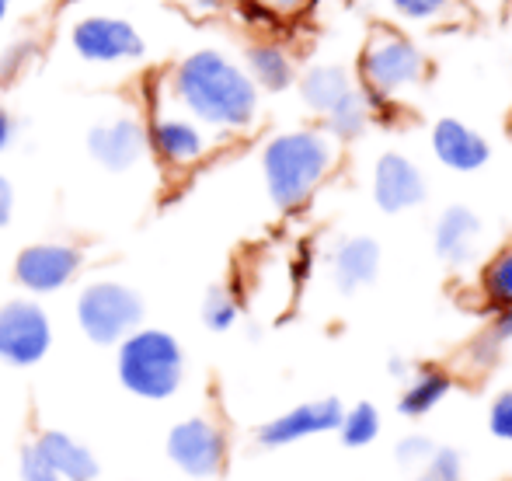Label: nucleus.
I'll list each match as a JSON object with an SVG mask.
<instances>
[{"instance_id":"obj_21","label":"nucleus","mask_w":512,"mask_h":481,"mask_svg":"<svg viewBox=\"0 0 512 481\" xmlns=\"http://www.w3.org/2000/svg\"><path fill=\"white\" fill-rule=\"evenodd\" d=\"M338 433H342V440L349 443V447H366V443H373L380 433V412L363 401V405H356L352 412L342 415Z\"/></svg>"},{"instance_id":"obj_13","label":"nucleus","mask_w":512,"mask_h":481,"mask_svg":"<svg viewBox=\"0 0 512 481\" xmlns=\"http://www.w3.org/2000/svg\"><path fill=\"white\" fill-rule=\"evenodd\" d=\"M432 150L453 171H478L488 161V143L471 126L457 119H443L432 129Z\"/></svg>"},{"instance_id":"obj_29","label":"nucleus","mask_w":512,"mask_h":481,"mask_svg":"<svg viewBox=\"0 0 512 481\" xmlns=\"http://www.w3.org/2000/svg\"><path fill=\"white\" fill-rule=\"evenodd\" d=\"M446 4H450V0H394V7H398L405 18H432V14H439Z\"/></svg>"},{"instance_id":"obj_12","label":"nucleus","mask_w":512,"mask_h":481,"mask_svg":"<svg viewBox=\"0 0 512 481\" xmlns=\"http://www.w3.org/2000/svg\"><path fill=\"white\" fill-rule=\"evenodd\" d=\"M143 126L136 119H115L105 126H95L88 133V150L98 164L108 171H126L140 161L143 154Z\"/></svg>"},{"instance_id":"obj_28","label":"nucleus","mask_w":512,"mask_h":481,"mask_svg":"<svg viewBox=\"0 0 512 481\" xmlns=\"http://www.w3.org/2000/svg\"><path fill=\"white\" fill-rule=\"evenodd\" d=\"M432 443L425 436H408V440L398 443V461L401 464H418V461H429L432 457Z\"/></svg>"},{"instance_id":"obj_7","label":"nucleus","mask_w":512,"mask_h":481,"mask_svg":"<svg viewBox=\"0 0 512 481\" xmlns=\"http://www.w3.org/2000/svg\"><path fill=\"white\" fill-rule=\"evenodd\" d=\"M168 457L189 478H216L227 457V440L209 419H185L168 433Z\"/></svg>"},{"instance_id":"obj_24","label":"nucleus","mask_w":512,"mask_h":481,"mask_svg":"<svg viewBox=\"0 0 512 481\" xmlns=\"http://www.w3.org/2000/svg\"><path fill=\"white\" fill-rule=\"evenodd\" d=\"M203 321L209 332H227V328H234L237 321V304L234 297H230L227 290H209L206 293V304H203Z\"/></svg>"},{"instance_id":"obj_9","label":"nucleus","mask_w":512,"mask_h":481,"mask_svg":"<svg viewBox=\"0 0 512 481\" xmlns=\"http://www.w3.org/2000/svg\"><path fill=\"white\" fill-rule=\"evenodd\" d=\"M74 49L84 60L95 63L136 60V56H143V39L129 21L95 14V18H84L74 25Z\"/></svg>"},{"instance_id":"obj_31","label":"nucleus","mask_w":512,"mask_h":481,"mask_svg":"<svg viewBox=\"0 0 512 481\" xmlns=\"http://www.w3.org/2000/svg\"><path fill=\"white\" fill-rule=\"evenodd\" d=\"M11 213H14V189L4 175H0V227L11 224Z\"/></svg>"},{"instance_id":"obj_1","label":"nucleus","mask_w":512,"mask_h":481,"mask_svg":"<svg viewBox=\"0 0 512 481\" xmlns=\"http://www.w3.org/2000/svg\"><path fill=\"white\" fill-rule=\"evenodd\" d=\"M175 95L192 116L227 129L248 126L258 109L255 81L241 67H234L227 56L213 53V49L192 53L178 67Z\"/></svg>"},{"instance_id":"obj_20","label":"nucleus","mask_w":512,"mask_h":481,"mask_svg":"<svg viewBox=\"0 0 512 481\" xmlns=\"http://www.w3.org/2000/svg\"><path fill=\"white\" fill-rule=\"evenodd\" d=\"M248 63H251V74H255V81L262 84V88H269V91L290 88L293 67H290V60H286L283 49H276V46H255L248 53Z\"/></svg>"},{"instance_id":"obj_16","label":"nucleus","mask_w":512,"mask_h":481,"mask_svg":"<svg viewBox=\"0 0 512 481\" xmlns=\"http://www.w3.org/2000/svg\"><path fill=\"white\" fill-rule=\"evenodd\" d=\"M478 217L464 206H450L436 227V251L446 262H467L478 241Z\"/></svg>"},{"instance_id":"obj_10","label":"nucleus","mask_w":512,"mask_h":481,"mask_svg":"<svg viewBox=\"0 0 512 481\" xmlns=\"http://www.w3.org/2000/svg\"><path fill=\"white\" fill-rule=\"evenodd\" d=\"M342 401L338 398H321V401H307V405H297L290 412L276 415L272 422H265L258 429V443L262 447H286V443L307 440V436L317 433H335L342 426Z\"/></svg>"},{"instance_id":"obj_23","label":"nucleus","mask_w":512,"mask_h":481,"mask_svg":"<svg viewBox=\"0 0 512 481\" xmlns=\"http://www.w3.org/2000/svg\"><path fill=\"white\" fill-rule=\"evenodd\" d=\"M485 293L502 307V311H512V248L502 251V255L485 269Z\"/></svg>"},{"instance_id":"obj_33","label":"nucleus","mask_w":512,"mask_h":481,"mask_svg":"<svg viewBox=\"0 0 512 481\" xmlns=\"http://www.w3.org/2000/svg\"><path fill=\"white\" fill-rule=\"evenodd\" d=\"M255 4L269 7V11H297L304 0H255Z\"/></svg>"},{"instance_id":"obj_6","label":"nucleus","mask_w":512,"mask_h":481,"mask_svg":"<svg viewBox=\"0 0 512 481\" xmlns=\"http://www.w3.org/2000/svg\"><path fill=\"white\" fill-rule=\"evenodd\" d=\"M53 346V325L32 300L0 307V360L7 366H35Z\"/></svg>"},{"instance_id":"obj_36","label":"nucleus","mask_w":512,"mask_h":481,"mask_svg":"<svg viewBox=\"0 0 512 481\" xmlns=\"http://www.w3.org/2000/svg\"><path fill=\"white\" fill-rule=\"evenodd\" d=\"M415 481H432V478H429V475H422V478H415Z\"/></svg>"},{"instance_id":"obj_15","label":"nucleus","mask_w":512,"mask_h":481,"mask_svg":"<svg viewBox=\"0 0 512 481\" xmlns=\"http://www.w3.org/2000/svg\"><path fill=\"white\" fill-rule=\"evenodd\" d=\"M147 143L168 164H189L206 150L203 133L185 119H157L147 133Z\"/></svg>"},{"instance_id":"obj_34","label":"nucleus","mask_w":512,"mask_h":481,"mask_svg":"<svg viewBox=\"0 0 512 481\" xmlns=\"http://www.w3.org/2000/svg\"><path fill=\"white\" fill-rule=\"evenodd\" d=\"M196 4H199V7H216L220 0H196Z\"/></svg>"},{"instance_id":"obj_27","label":"nucleus","mask_w":512,"mask_h":481,"mask_svg":"<svg viewBox=\"0 0 512 481\" xmlns=\"http://www.w3.org/2000/svg\"><path fill=\"white\" fill-rule=\"evenodd\" d=\"M488 429H492L499 440L512 443V391L495 398L492 412H488Z\"/></svg>"},{"instance_id":"obj_18","label":"nucleus","mask_w":512,"mask_h":481,"mask_svg":"<svg viewBox=\"0 0 512 481\" xmlns=\"http://www.w3.org/2000/svg\"><path fill=\"white\" fill-rule=\"evenodd\" d=\"M300 91H304V98H307L310 109L331 112L338 102H342L345 95H349L352 88H349V77H345L342 67H314L304 77Z\"/></svg>"},{"instance_id":"obj_32","label":"nucleus","mask_w":512,"mask_h":481,"mask_svg":"<svg viewBox=\"0 0 512 481\" xmlns=\"http://www.w3.org/2000/svg\"><path fill=\"white\" fill-rule=\"evenodd\" d=\"M11 133H14V122L4 109H0V154H4L7 143H11Z\"/></svg>"},{"instance_id":"obj_30","label":"nucleus","mask_w":512,"mask_h":481,"mask_svg":"<svg viewBox=\"0 0 512 481\" xmlns=\"http://www.w3.org/2000/svg\"><path fill=\"white\" fill-rule=\"evenodd\" d=\"M485 339H488V346H492V349L506 346V342L512 339V311H502L499 314V321H495V328L485 335Z\"/></svg>"},{"instance_id":"obj_35","label":"nucleus","mask_w":512,"mask_h":481,"mask_svg":"<svg viewBox=\"0 0 512 481\" xmlns=\"http://www.w3.org/2000/svg\"><path fill=\"white\" fill-rule=\"evenodd\" d=\"M7 4H11V0H0V18L7 14Z\"/></svg>"},{"instance_id":"obj_25","label":"nucleus","mask_w":512,"mask_h":481,"mask_svg":"<svg viewBox=\"0 0 512 481\" xmlns=\"http://www.w3.org/2000/svg\"><path fill=\"white\" fill-rule=\"evenodd\" d=\"M18 471H21V481H63L60 475H56L53 464L42 457V450L35 447V443H25V447H21Z\"/></svg>"},{"instance_id":"obj_26","label":"nucleus","mask_w":512,"mask_h":481,"mask_svg":"<svg viewBox=\"0 0 512 481\" xmlns=\"http://www.w3.org/2000/svg\"><path fill=\"white\" fill-rule=\"evenodd\" d=\"M425 475H429L432 481H460V478H464V461H460V454H457V450H450V447L432 450Z\"/></svg>"},{"instance_id":"obj_2","label":"nucleus","mask_w":512,"mask_h":481,"mask_svg":"<svg viewBox=\"0 0 512 481\" xmlns=\"http://www.w3.org/2000/svg\"><path fill=\"white\" fill-rule=\"evenodd\" d=\"M115 373L122 387L143 401H164L182 387L185 353L178 339L161 328H136L119 342Z\"/></svg>"},{"instance_id":"obj_4","label":"nucleus","mask_w":512,"mask_h":481,"mask_svg":"<svg viewBox=\"0 0 512 481\" xmlns=\"http://www.w3.org/2000/svg\"><path fill=\"white\" fill-rule=\"evenodd\" d=\"M143 321V297L122 283H91L77 297V325L95 346H119Z\"/></svg>"},{"instance_id":"obj_19","label":"nucleus","mask_w":512,"mask_h":481,"mask_svg":"<svg viewBox=\"0 0 512 481\" xmlns=\"http://www.w3.org/2000/svg\"><path fill=\"white\" fill-rule=\"evenodd\" d=\"M446 394H450V377H446L443 370H422L405 387V394H401L398 412L401 415H425V412H432Z\"/></svg>"},{"instance_id":"obj_14","label":"nucleus","mask_w":512,"mask_h":481,"mask_svg":"<svg viewBox=\"0 0 512 481\" xmlns=\"http://www.w3.org/2000/svg\"><path fill=\"white\" fill-rule=\"evenodd\" d=\"M35 447L42 450V457L53 464L56 475H60L63 481H98L102 478V464H98V457L91 454L84 443H77L74 436L60 433V429H46V433H39Z\"/></svg>"},{"instance_id":"obj_5","label":"nucleus","mask_w":512,"mask_h":481,"mask_svg":"<svg viewBox=\"0 0 512 481\" xmlns=\"http://www.w3.org/2000/svg\"><path fill=\"white\" fill-rule=\"evenodd\" d=\"M422 70H425L422 53L411 46L405 35L391 32V28L373 35L363 53V81L380 98L422 81Z\"/></svg>"},{"instance_id":"obj_22","label":"nucleus","mask_w":512,"mask_h":481,"mask_svg":"<svg viewBox=\"0 0 512 481\" xmlns=\"http://www.w3.org/2000/svg\"><path fill=\"white\" fill-rule=\"evenodd\" d=\"M328 122L338 136H359L366 126V98L359 95V91H349V95L328 112Z\"/></svg>"},{"instance_id":"obj_17","label":"nucleus","mask_w":512,"mask_h":481,"mask_svg":"<svg viewBox=\"0 0 512 481\" xmlns=\"http://www.w3.org/2000/svg\"><path fill=\"white\" fill-rule=\"evenodd\" d=\"M377 265H380V248L377 241L370 238H352V241H342V248L335 251V276H338V286L345 293L356 290V286L370 283L377 276Z\"/></svg>"},{"instance_id":"obj_8","label":"nucleus","mask_w":512,"mask_h":481,"mask_svg":"<svg viewBox=\"0 0 512 481\" xmlns=\"http://www.w3.org/2000/svg\"><path fill=\"white\" fill-rule=\"evenodd\" d=\"M81 269V251L70 244H32L14 262V276L32 293H56Z\"/></svg>"},{"instance_id":"obj_11","label":"nucleus","mask_w":512,"mask_h":481,"mask_svg":"<svg viewBox=\"0 0 512 481\" xmlns=\"http://www.w3.org/2000/svg\"><path fill=\"white\" fill-rule=\"evenodd\" d=\"M373 196H377L380 210L387 213L411 210L425 199V178L408 157L384 154L373 171Z\"/></svg>"},{"instance_id":"obj_3","label":"nucleus","mask_w":512,"mask_h":481,"mask_svg":"<svg viewBox=\"0 0 512 481\" xmlns=\"http://www.w3.org/2000/svg\"><path fill=\"white\" fill-rule=\"evenodd\" d=\"M262 168L272 203L283 206V210H293V206L307 203V196L317 189V182L328 175L331 147L324 136L307 133V129L276 136L265 147Z\"/></svg>"}]
</instances>
